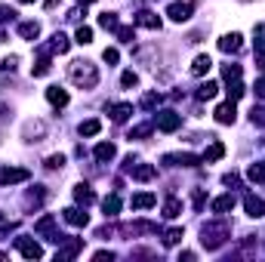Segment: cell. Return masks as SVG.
<instances>
[{"mask_svg": "<svg viewBox=\"0 0 265 262\" xmlns=\"http://www.w3.org/2000/svg\"><path fill=\"white\" fill-rule=\"evenodd\" d=\"M228 235H232V229H228L225 222H207V225H204V238H201V241H204V247H207V250H219L222 244H225V238H228Z\"/></svg>", "mask_w": 265, "mask_h": 262, "instance_id": "obj_1", "label": "cell"}, {"mask_svg": "<svg viewBox=\"0 0 265 262\" xmlns=\"http://www.w3.org/2000/svg\"><path fill=\"white\" fill-rule=\"evenodd\" d=\"M71 80H74L77 86H83V90H93V86L99 83L96 65H90V62H74V65H71Z\"/></svg>", "mask_w": 265, "mask_h": 262, "instance_id": "obj_2", "label": "cell"}, {"mask_svg": "<svg viewBox=\"0 0 265 262\" xmlns=\"http://www.w3.org/2000/svg\"><path fill=\"white\" fill-rule=\"evenodd\" d=\"M182 127V114H176V111H161L157 114V130L161 133H176Z\"/></svg>", "mask_w": 265, "mask_h": 262, "instance_id": "obj_3", "label": "cell"}, {"mask_svg": "<svg viewBox=\"0 0 265 262\" xmlns=\"http://www.w3.org/2000/svg\"><path fill=\"white\" fill-rule=\"evenodd\" d=\"M15 247H19V253L25 256V259H40L43 256V247L37 241H28V238H19L15 241Z\"/></svg>", "mask_w": 265, "mask_h": 262, "instance_id": "obj_4", "label": "cell"}, {"mask_svg": "<svg viewBox=\"0 0 265 262\" xmlns=\"http://www.w3.org/2000/svg\"><path fill=\"white\" fill-rule=\"evenodd\" d=\"M25 179H28V170H22V167H3V170H0V185L25 182Z\"/></svg>", "mask_w": 265, "mask_h": 262, "instance_id": "obj_5", "label": "cell"}, {"mask_svg": "<svg viewBox=\"0 0 265 262\" xmlns=\"http://www.w3.org/2000/svg\"><path fill=\"white\" fill-rule=\"evenodd\" d=\"M244 210H247V216L262 219V216H265V201L256 198V195H247V198H244Z\"/></svg>", "mask_w": 265, "mask_h": 262, "instance_id": "obj_6", "label": "cell"}, {"mask_svg": "<svg viewBox=\"0 0 265 262\" xmlns=\"http://www.w3.org/2000/svg\"><path fill=\"white\" fill-rule=\"evenodd\" d=\"M164 164H173V167H198L201 157H194V154H167Z\"/></svg>", "mask_w": 265, "mask_h": 262, "instance_id": "obj_7", "label": "cell"}, {"mask_svg": "<svg viewBox=\"0 0 265 262\" xmlns=\"http://www.w3.org/2000/svg\"><path fill=\"white\" fill-rule=\"evenodd\" d=\"M167 15H170L173 22H188L191 19V3H170Z\"/></svg>", "mask_w": 265, "mask_h": 262, "instance_id": "obj_8", "label": "cell"}, {"mask_svg": "<svg viewBox=\"0 0 265 262\" xmlns=\"http://www.w3.org/2000/svg\"><path fill=\"white\" fill-rule=\"evenodd\" d=\"M65 222L74 225V229H83V225L90 222V216H86L83 210H77V207H68V210H65Z\"/></svg>", "mask_w": 265, "mask_h": 262, "instance_id": "obj_9", "label": "cell"}, {"mask_svg": "<svg viewBox=\"0 0 265 262\" xmlns=\"http://www.w3.org/2000/svg\"><path fill=\"white\" fill-rule=\"evenodd\" d=\"M133 210H151L154 204H157V198L151 195V191H139V195H133Z\"/></svg>", "mask_w": 265, "mask_h": 262, "instance_id": "obj_10", "label": "cell"}, {"mask_svg": "<svg viewBox=\"0 0 265 262\" xmlns=\"http://www.w3.org/2000/svg\"><path fill=\"white\" fill-rule=\"evenodd\" d=\"M130 173H133V179H136V182H148V179H154V176H157V170H154L151 164H139V167H130Z\"/></svg>", "mask_w": 265, "mask_h": 262, "instance_id": "obj_11", "label": "cell"}, {"mask_svg": "<svg viewBox=\"0 0 265 262\" xmlns=\"http://www.w3.org/2000/svg\"><path fill=\"white\" fill-rule=\"evenodd\" d=\"M46 102L56 105V108H65V105H68V93L62 90V86H49V90H46Z\"/></svg>", "mask_w": 265, "mask_h": 262, "instance_id": "obj_12", "label": "cell"}, {"mask_svg": "<svg viewBox=\"0 0 265 262\" xmlns=\"http://www.w3.org/2000/svg\"><path fill=\"white\" fill-rule=\"evenodd\" d=\"M241 40H244L241 34L232 31V34H225V37L219 40V49H222V52H238V49H241Z\"/></svg>", "mask_w": 265, "mask_h": 262, "instance_id": "obj_13", "label": "cell"}, {"mask_svg": "<svg viewBox=\"0 0 265 262\" xmlns=\"http://www.w3.org/2000/svg\"><path fill=\"white\" fill-rule=\"evenodd\" d=\"M74 201H77V204H83V207H90V204L96 201V195H93V188L86 185V182H80V185L74 188Z\"/></svg>", "mask_w": 265, "mask_h": 262, "instance_id": "obj_14", "label": "cell"}, {"mask_svg": "<svg viewBox=\"0 0 265 262\" xmlns=\"http://www.w3.org/2000/svg\"><path fill=\"white\" fill-rule=\"evenodd\" d=\"M216 120L219 124H235V102H222L216 108Z\"/></svg>", "mask_w": 265, "mask_h": 262, "instance_id": "obj_15", "label": "cell"}, {"mask_svg": "<svg viewBox=\"0 0 265 262\" xmlns=\"http://www.w3.org/2000/svg\"><path fill=\"white\" fill-rule=\"evenodd\" d=\"M130 114H133V105H130V102L111 105V120H114V124H123V120H127Z\"/></svg>", "mask_w": 265, "mask_h": 262, "instance_id": "obj_16", "label": "cell"}, {"mask_svg": "<svg viewBox=\"0 0 265 262\" xmlns=\"http://www.w3.org/2000/svg\"><path fill=\"white\" fill-rule=\"evenodd\" d=\"M210 68H213V59H210V56H198V59L191 62V74L194 77H204Z\"/></svg>", "mask_w": 265, "mask_h": 262, "instance_id": "obj_17", "label": "cell"}, {"mask_svg": "<svg viewBox=\"0 0 265 262\" xmlns=\"http://www.w3.org/2000/svg\"><path fill=\"white\" fill-rule=\"evenodd\" d=\"M80 247H83V241H80V238H71V241L65 244V250H59V253H56V259H71V256H77V253H80Z\"/></svg>", "mask_w": 265, "mask_h": 262, "instance_id": "obj_18", "label": "cell"}, {"mask_svg": "<svg viewBox=\"0 0 265 262\" xmlns=\"http://www.w3.org/2000/svg\"><path fill=\"white\" fill-rule=\"evenodd\" d=\"M232 207H235V195H222V198H216V201H213V213L225 216Z\"/></svg>", "mask_w": 265, "mask_h": 262, "instance_id": "obj_19", "label": "cell"}, {"mask_svg": "<svg viewBox=\"0 0 265 262\" xmlns=\"http://www.w3.org/2000/svg\"><path fill=\"white\" fill-rule=\"evenodd\" d=\"M19 34H22L25 40H37V37H40V25H37V22H22V25H19Z\"/></svg>", "mask_w": 265, "mask_h": 262, "instance_id": "obj_20", "label": "cell"}, {"mask_svg": "<svg viewBox=\"0 0 265 262\" xmlns=\"http://www.w3.org/2000/svg\"><path fill=\"white\" fill-rule=\"evenodd\" d=\"M102 210H105V216H117L120 213V198L117 195H108L102 201Z\"/></svg>", "mask_w": 265, "mask_h": 262, "instance_id": "obj_21", "label": "cell"}, {"mask_svg": "<svg viewBox=\"0 0 265 262\" xmlns=\"http://www.w3.org/2000/svg\"><path fill=\"white\" fill-rule=\"evenodd\" d=\"M136 25H142V28H161V19H157L154 12H139L136 15Z\"/></svg>", "mask_w": 265, "mask_h": 262, "instance_id": "obj_22", "label": "cell"}, {"mask_svg": "<svg viewBox=\"0 0 265 262\" xmlns=\"http://www.w3.org/2000/svg\"><path fill=\"white\" fill-rule=\"evenodd\" d=\"M68 46H71V43H68V37H65V34H52L49 52H59V56H62V52H68Z\"/></svg>", "mask_w": 265, "mask_h": 262, "instance_id": "obj_23", "label": "cell"}, {"mask_svg": "<svg viewBox=\"0 0 265 262\" xmlns=\"http://www.w3.org/2000/svg\"><path fill=\"white\" fill-rule=\"evenodd\" d=\"M216 93H219V83H216V80H207L201 90H198V99H201V102H207V99H213Z\"/></svg>", "mask_w": 265, "mask_h": 262, "instance_id": "obj_24", "label": "cell"}, {"mask_svg": "<svg viewBox=\"0 0 265 262\" xmlns=\"http://www.w3.org/2000/svg\"><path fill=\"white\" fill-rule=\"evenodd\" d=\"M114 154H117V151H114L111 142H99V145H96V161H111Z\"/></svg>", "mask_w": 265, "mask_h": 262, "instance_id": "obj_25", "label": "cell"}, {"mask_svg": "<svg viewBox=\"0 0 265 262\" xmlns=\"http://www.w3.org/2000/svg\"><path fill=\"white\" fill-rule=\"evenodd\" d=\"M179 213H182V204L176 201V198H170V201L164 204V216H167V219H176Z\"/></svg>", "mask_w": 265, "mask_h": 262, "instance_id": "obj_26", "label": "cell"}, {"mask_svg": "<svg viewBox=\"0 0 265 262\" xmlns=\"http://www.w3.org/2000/svg\"><path fill=\"white\" fill-rule=\"evenodd\" d=\"M247 179L250 182H265V164H253L247 170Z\"/></svg>", "mask_w": 265, "mask_h": 262, "instance_id": "obj_27", "label": "cell"}, {"mask_svg": "<svg viewBox=\"0 0 265 262\" xmlns=\"http://www.w3.org/2000/svg\"><path fill=\"white\" fill-rule=\"evenodd\" d=\"M99 25H102L105 31H117V15H114V12H102V15H99Z\"/></svg>", "mask_w": 265, "mask_h": 262, "instance_id": "obj_28", "label": "cell"}, {"mask_svg": "<svg viewBox=\"0 0 265 262\" xmlns=\"http://www.w3.org/2000/svg\"><path fill=\"white\" fill-rule=\"evenodd\" d=\"M102 130V124H99V120L93 117V120H83V124H80V136H96Z\"/></svg>", "mask_w": 265, "mask_h": 262, "instance_id": "obj_29", "label": "cell"}, {"mask_svg": "<svg viewBox=\"0 0 265 262\" xmlns=\"http://www.w3.org/2000/svg\"><path fill=\"white\" fill-rule=\"evenodd\" d=\"M222 154H225V145H222V142H213V145L207 148V154H204V161H219Z\"/></svg>", "mask_w": 265, "mask_h": 262, "instance_id": "obj_30", "label": "cell"}, {"mask_svg": "<svg viewBox=\"0 0 265 262\" xmlns=\"http://www.w3.org/2000/svg\"><path fill=\"white\" fill-rule=\"evenodd\" d=\"M52 225H56V216H43L37 225H34V229H37V235H49V232H52Z\"/></svg>", "mask_w": 265, "mask_h": 262, "instance_id": "obj_31", "label": "cell"}, {"mask_svg": "<svg viewBox=\"0 0 265 262\" xmlns=\"http://www.w3.org/2000/svg\"><path fill=\"white\" fill-rule=\"evenodd\" d=\"M74 40H77V43H90V40H93V28L80 25V28L74 31Z\"/></svg>", "mask_w": 265, "mask_h": 262, "instance_id": "obj_32", "label": "cell"}, {"mask_svg": "<svg viewBox=\"0 0 265 262\" xmlns=\"http://www.w3.org/2000/svg\"><path fill=\"white\" fill-rule=\"evenodd\" d=\"M179 241H182V229H170V232L164 235V244H167V247H176Z\"/></svg>", "mask_w": 265, "mask_h": 262, "instance_id": "obj_33", "label": "cell"}, {"mask_svg": "<svg viewBox=\"0 0 265 262\" xmlns=\"http://www.w3.org/2000/svg\"><path fill=\"white\" fill-rule=\"evenodd\" d=\"M222 77L225 80H241V65H225L222 68Z\"/></svg>", "mask_w": 265, "mask_h": 262, "instance_id": "obj_34", "label": "cell"}, {"mask_svg": "<svg viewBox=\"0 0 265 262\" xmlns=\"http://www.w3.org/2000/svg\"><path fill=\"white\" fill-rule=\"evenodd\" d=\"M31 74H34V77H43V74H49V59H40L37 65L31 68Z\"/></svg>", "mask_w": 265, "mask_h": 262, "instance_id": "obj_35", "label": "cell"}, {"mask_svg": "<svg viewBox=\"0 0 265 262\" xmlns=\"http://www.w3.org/2000/svg\"><path fill=\"white\" fill-rule=\"evenodd\" d=\"M46 167H49V170H62V167H65V154H52V157H46Z\"/></svg>", "mask_w": 265, "mask_h": 262, "instance_id": "obj_36", "label": "cell"}, {"mask_svg": "<svg viewBox=\"0 0 265 262\" xmlns=\"http://www.w3.org/2000/svg\"><path fill=\"white\" fill-rule=\"evenodd\" d=\"M244 93H247V90H244V83H238V80H235V86H232V90H228V99H232V102H238V99H241Z\"/></svg>", "mask_w": 265, "mask_h": 262, "instance_id": "obj_37", "label": "cell"}, {"mask_svg": "<svg viewBox=\"0 0 265 262\" xmlns=\"http://www.w3.org/2000/svg\"><path fill=\"white\" fill-rule=\"evenodd\" d=\"M102 59H105V62H108V65H114V62L120 59V52H117L114 46H108V49H105V52H102Z\"/></svg>", "mask_w": 265, "mask_h": 262, "instance_id": "obj_38", "label": "cell"}, {"mask_svg": "<svg viewBox=\"0 0 265 262\" xmlns=\"http://www.w3.org/2000/svg\"><path fill=\"white\" fill-rule=\"evenodd\" d=\"M151 130H154V127H151V124H142V127H136V130H133V133H130V139H142V136H148V133H151Z\"/></svg>", "mask_w": 265, "mask_h": 262, "instance_id": "obj_39", "label": "cell"}, {"mask_svg": "<svg viewBox=\"0 0 265 262\" xmlns=\"http://www.w3.org/2000/svg\"><path fill=\"white\" fill-rule=\"evenodd\" d=\"M157 102H161V96H157V93H148V96L142 99V108H154Z\"/></svg>", "mask_w": 265, "mask_h": 262, "instance_id": "obj_40", "label": "cell"}, {"mask_svg": "<svg viewBox=\"0 0 265 262\" xmlns=\"http://www.w3.org/2000/svg\"><path fill=\"white\" fill-rule=\"evenodd\" d=\"M117 37L123 43H133V28H117Z\"/></svg>", "mask_w": 265, "mask_h": 262, "instance_id": "obj_41", "label": "cell"}, {"mask_svg": "<svg viewBox=\"0 0 265 262\" xmlns=\"http://www.w3.org/2000/svg\"><path fill=\"white\" fill-rule=\"evenodd\" d=\"M136 80H139V77H136L133 71H123V77H120V83H123V86H136Z\"/></svg>", "mask_w": 265, "mask_h": 262, "instance_id": "obj_42", "label": "cell"}, {"mask_svg": "<svg viewBox=\"0 0 265 262\" xmlns=\"http://www.w3.org/2000/svg\"><path fill=\"white\" fill-rule=\"evenodd\" d=\"M256 43L265 49V25H256Z\"/></svg>", "mask_w": 265, "mask_h": 262, "instance_id": "obj_43", "label": "cell"}, {"mask_svg": "<svg viewBox=\"0 0 265 262\" xmlns=\"http://www.w3.org/2000/svg\"><path fill=\"white\" fill-rule=\"evenodd\" d=\"M253 124H262L265 127V111L262 108H253Z\"/></svg>", "mask_w": 265, "mask_h": 262, "instance_id": "obj_44", "label": "cell"}, {"mask_svg": "<svg viewBox=\"0 0 265 262\" xmlns=\"http://www.w3.org/2000/svg\"><path fill=\"white\" fill-rule=\"evenodd\" d=\"M93 259H99V262H105V259H108V262H111V259H114V253H111V250H99Z\"/></svg>", "mask_w": 265, "mask_h": 262, "instance_id": "obj_45", "label": "cell"}, {"mask_svg": "<svg viewBox=\"0 0 265 262\" xmlns=\"http://www.w3.org/2000/svg\"><path fill=\"white\" fill-rule=\"evenodd\" d=\"M12 15H15V12H12L9 6H0V22H6V19H12Z\"/></svg>", "mask_w": 265, "mask_h": 262, "instance_id": "obj_46", "label": "cell"}, {"mask_svg": "<svg viewBox=\"0 0 265 262\" xmlns=\"http://www.w3.org/2000/svg\"><path fill=\"white\" fill-rule=\"evenodd\" d=\"M222 182H225V185H238V173H225Z\"/></svg>", "mask_w": 265, "mask_h": 262, "instance_id": "obj_47", "label": "cell"}, {"mask_svg": "<svg viewBox=\"0 0 265 262\" xmlns=\"http://www.w3.org/2000/svg\"><path fill=\"white\" fill-rule=\"evenodd\" d=\"M194 207H204V191H201V188L194 191Z\"/></svg>", "mask_w": 265, "mask_h": 262, "instance_id": "obj_48", "label": "cell"}, {"mask_svg": "<svg viewBox=\"0 0 265 262\" xmlns=\"http://www.w3.org/2000/svg\"><path fill=\"white\" fill-rule=\"evenodd\" d=\"M256 96H259V99H265V80H259V83H256Z\"/></svg>", "mask_w": 265, "mask_h": 262, "instance_id": "obj_49", "label": "cell"}, {"mask_svg": "<svg viewBox=\"0 0 265 262\" xmlns=\"http://www.w3.org/2000/svg\"><path fill=\"white\" fill-rule=\"evenodd\" d=\"M259 65H262V71H265V52H262V56H259Z\"/></svg>", "mask_w": 265, "mask_h": 262, "instance_id": "obj_50", "label": "cell"}, {"mask_svg": "<svg viewBox=\"0 0 265 262\" xmlns=\"http://www.w3.org/2000/svg\"><path fill=\"white\" fill-rule=\"evenodd\" d=\"M19 3H34V0H19Z\"/></svg>", "mask_w": 265, "mask_h": 262, "instance_id": "obj_51", "label": "cell"}, {"mask_svg": "<svg viewBox=\"0 0 265 262\" xmlns=\"http://www.w3.org/2000/svg\"><path fill=\"white\" fill-rule=\"evenodd\" d=\"M80 3H93V0H80Z\"/></svg>", "mask_w": 265, "mask_h": 262, "instance_id": "obj_52", "label": "cell"}, {"mask_svg": "<svg viewBox=\"0 0 265 262\" xmlns=\"http://www.w3.org/2000/svg\"><path fill=\"white\" fill-rule=\"evenodd\" d=\"M0 222H3V213H0Z\"/></svg>", "mask_w": 265, "mask_h": 262, "instance_id": "obj_53", "label": "cell"}]
</instances>
